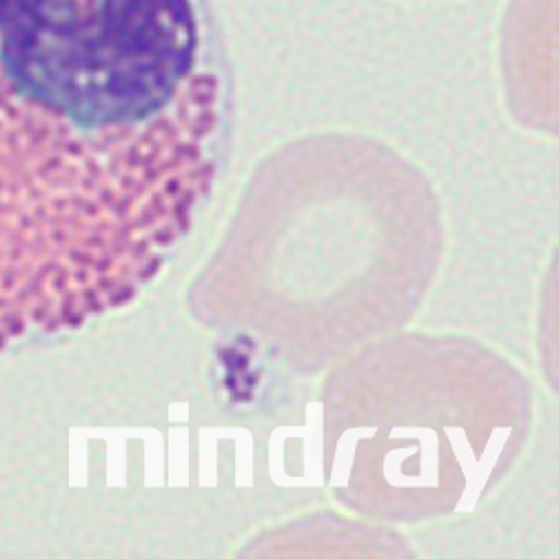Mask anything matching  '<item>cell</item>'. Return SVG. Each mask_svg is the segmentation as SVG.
<instances>
[{"instance_id":"cell-1","label":"cell","mask_w":559,"mask_h":559,"mask_svg":"<svg viewBox=\"0 0 559 559\" xmlns=\"http://www.w3.org/2000/svg\"><path fill=\"white\" fill-rule=\"evenodd\" d=\"M212 0H0V348L150 280L218 180Z\"/></svg>"}]
</instances>
